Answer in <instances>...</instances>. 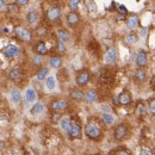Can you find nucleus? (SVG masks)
<instances>
[{
    "label": "nucleus",
    "instance_id": "19",
    "mask_svg": "<svg viewBox=\"0 0 155 155\" xmlns=\"http://www.w3.org/2000/svg\"><path fill=\"white\" fill-rule=\"evenodd\" d=\"M137 25H138V18H137V16H131V17H129L127 19V26H128V29L133 30Z\"/></svg>",
    "mask_w": 155,
    "mask_h": 155
},
{
    "label": "nucleus",
    "instance_id": "26",
    "mask_svg": "<svg viewBox=\"0 0 155 155\" xmlns=\"http://www.w3.org/2000/svg\"><path fill=\"white\" fill-rule=\"evenodd\" d=\"M85 99L88 102V103H92L97 99V93L94 91H88L87 93H85Z\"/></svg>",
    "mask_w": 155,
    "mask_h": 155
},
{
    "label": "nucleus",
    "instance_id": "8",
    "mask_svg": "<svg viewBox=\"0 0 155 155\" xmlns=\"http://www.w3.org/2000/svg\"><path fill=\"white\" fill-rule=\"evenodd\" d=\"M136 63L138 67H144L148 63V58H147V54L144 50H138L136 54Z\"/></svg>",
    "mask_w": 155,
    "mask_h": 155
},
{
    "label": "nucleus",
    "instance_id": "3",
    "mask_svg": "<svg viewBox=\"0 0 155 155\" xmlns=\"http://www.w3.org/2000/svg\"><path fill=\"white\" fill-rule=\"evenodd\" d=\"M117 50L115 48H109L104 55V61H105V63L109 65V66H112L115 65L116 62H117Z\"/></svg>",
    "mask_w": 155,
    "mask_h": 155
},
{
    "label": "nucleus",
    "instance_id": "4",
    "mask_svg": "<svg viewBox=\"0 0 155 155\" xmlns=\"http://www.w3.org/2000/svg\"><path fill=\"white\" fill-rule=\"evenodd\" d=\"M127 134H128V128H127L125 124H118V125L115 128V131H113V136L117 141L123 140L127 136Z\"/></svg>",
    "mask_w": 155,
    "mask_h": 155
},
{
    "label": "nucleus",
    "instance_id": "38",
    "mask_svg": "<svg viewBox=\"0 0 155 155\" xmlns=\"http://www.w3.org/2000/svg\"><path fill=\"white\" fill-rule=\"evenodd\" d=\"M57 48H58L60 51H65V50H66L65 42H63V41H61V40H58V42H57Z\"/></svg>",
    "mask_w": 155,
    "mask_h": 155
},
{
    "label": "nucleus",
    "instance_id": "13",
    "mask_svg": "<svg viewBox=\"0 0 155 155\" xmlns=\"http://www.w3.org/2000/svg\"><path fill=\"white\" fill-rule=\"evenodd\" d=\"M18 53H19L18 47H16V45H13V44H9V45L5 48V55L9 56V57H14V56L18 55Z\"/></svg>",
    "mask_w": 155,
    "mask_h": 155
},
{
    "label": "nucleus",
    "instance_id": "25",
    "mask_svg": "<svg viewBox=\"0 0 155 155\" xmlns=\"http://www.w3.org/2000/svg\"><path fill=\"white\" fill-rule=\"evenodd\" d=\"M36 51L40 54V55H44L48 53V49H47V45L44 42H40L37 45H36Z\"/></svg>",
    "mask_w": 155,
    "mask_h": 155
},
{
    "label": "nucleus",
    "instance_id": "20",
    "mask_svg": "<svg viewBox=\"0 0 155 155\" xmlns=\"http://www.w3.org/2000/svg\"><path fill=\"white\" fill-rule=\"evenodd\" d=\"M69 96L72 99H75V100H81L85 98V93L80 89H73L71 93H69Z\"/></svg>",
    "mask_w": 155,
    "mask_h": 155
},
{
    "label": "nucleus",
    "instance_id": "24",
    "mask_svg": "<svg viewBox=\"0 0 155 155\" xmlns=\"http://www.w3.org/2000/svg\"><path fill=\"white\" fill-rule=\"evenodd\" d=\"M11 99H12V102L16 103V104L20 102V99H22V94H20V92H19L18 89H13V91L11 92Z\"/></svg>",
    "mask_w": 155,
    "mask_h": 155
},
{
    "label": "nucleus",
    "instance_id": "11",
    "mask_svg": "<svg viewBox=\"0 0 155 155\" xmlns=\"http://www.w3.org/2000/svg\"><path fill=\"white\" fill-rule=\"evenodd\" d=\"M67 23H68V25H71V26H74V25H76L78 23H79V20H80V17H79V14L76 13V12H74V11H72V12H69L68 14H67Z\"/></svg>",
    "mask_w": 155,
    "mask_h": 155
},
{
    "label": "nucleus",
    "instance_id": "18",
    "mask_svg": "<svg viewBox=\"0 0 155 155\" xmlns=\"http://www.w3.org/2000/svg\"><path fill=\"white\" fill-rule=\"evenodd\" d=\"M112 80V74L109 71H104L99 76V82L102 84H109Z\"/></svg>",
    "mask_w": 155,
    "mask_h": 155
},
{
    "label": "nucleus",
    "instance_id": "31",
    "mask_svg": "<svg viewBox=\"0 0 155 155\" xmlns=\"http://www.w3.org/2000/svg\"><path fill=\"white\" fill-rule=\"evenodd\" d=\"M48 75V68H42L38 73H37V80H44L45 76Z\"/></svg>",
    "mask_w": 155,
    "mask_h": 155
},
{
    "label": "nucleus",
    "instance_id": "15",
    "mask_svg": "<svg viewBox=\"0 0 155 155\" xmlns=\"http://www.w3.org/2000/svg\"><path fill=\"white\" fill-rule=\"evenodd\" d=\"M38 20V13L36 11H30L27 14H26V22L30 24V25H34L36 24Z\"/></svg>",
    "mask_w": 155,
    "mask_h": 155
},
{
    "label": "nucleus",
    "instance_id": "22",
    "mask_svg": "<svg viewBox=\"0 0 155 155\" xmlns=\"http://www.w3.org/2000/svg\"><path fill=\"white\" fill-rule=\"evenodd\" d=\"M45 86H47V88H48L49 91L55 89V87H56V80H55V78H54L53 75H50V76L47 78V80H45Z\"/></svg>",
    "mask_w": 155,
    "mask_h": 155
},
{
    "label": "nucleus",
    "instance_id": "1",
    "mask_svg": "<svg viewBox=\"0 0 155 155\" xmlns=\"http://www.w3.org/2000/svg\"><path fill=\"white\" fill-rule=\"evenodd\" d=\"M85 134L89 137V138H93V140H96V138H99L102 136V129L97 125L96 123H92L89 122L88 124H86V128H85Z\"/></svg>",
    "mask_w": 155,
    "mask_h": 155
},
{
    "label": "nucleus",
    "instance_id": "10",
    "mask_svg": "<svg viewBox=\"0 0 155 155\" xmlns=\"http://www.w3.org/2000/svg\"><path fill=\"white\" fill-rule=\"evenodd\" d=\"M50 107H51L53 110H55V111L66 110V109L68 107V103H67L66 100H61V99H58V100H54V102H51Z\"/></svg>",
    "mask_w": 155,
    "mask_h": 155
},
{
    "label": "nucleus",
    "instance_id": "37",
    "mask_svg": "<svg viewBox=\"0 0 155 155\" xmlns=\"http://www.w3.org/2000/svg\"><path fill=\"white\" fill-rule=\"evenodd\" d=\"M113 155H131V153L129 150H127V149H119V150L115 151Z\"/></svg>",
    "mask_w": 155,
    "mask_h": 155
},
{
    "label": "nucleus",
    "instance_id": "17",
    "mask_svg": "<svg viewBox=\"0 0 155 155\" xmlns=\"http://www.w3.org/2000/svg\"><path fill=\"white\" fill-rule=\"evenodd\" d=\"M43 111H44V105H43L42 103H36L32 107H31L30 113L34 115V116H36V115H41Z\"/></svg>",
    "mask_w": 155,
    "mask_h": 155
},
{
    "label": "nucleus",
    "instance_id": "23",
    "mask_svg": "<svg viewBox=\"0 0 155 155\" xmlns=\"http://www.w3.org/2000/svg\"><path fill=\"white\" fill-rule=\"evenodd\" d=\"M102 120L105 123V124H112L113 122H115V118H113V116L111 115V113H109V112H104L103 115H102Z\"/></svg>",
    "mask_w": 155,
    "mask_h": 155
},
{
    "label": "nucleus",
    "instance_id": "35",
    "mask_svg": "<svg viewBox=\"0 0 155 155\" xmlns=\"http://www.w3.org/2000/svg\"><path fill=\"white\" fill-rule=\"evenodd\" d=\"M138 155H153V151H151V149H149V148L141 147V148H140V151H138Z\"/></svg>",
    "mask_w": 155,
    "mask_h": 155
},
{
    "label": "nucleus",
    "instance_id": "9",
    "mask_svg": "<svg viewBox=\"0 0 155 155\" xmlns=\"http://www.w3.org/2000/svg\"><path fill=\"white\" fill-rule=\"evenodd\" d=\"M68 134L72 138H79L81 136V127L78 123H71V128H69Z\"/></svg>",
    "mask_w": 155,
    "mask_h": 155
},
{
    "label": "nucleus",
    "instance_id": "5",
    "mask_svg": "<svg viewBox=\"0 0 155 155\" xmlns=\"http://www.w3.org/2000/svg\"><path fill=\"white\" fill-rule=\"evenodd\" d=\"M133 98H131V93L128 92V91H123L119 93V96L117 98V102L119 105H123V106H127L131 103Z\"/></svg>",
    "mask_w": 155,
    "mask_h": 155
},
{
    "label": "nucleus",
    "instance_id": "6",
    "mask_svg": "<svg viewBox=\"0 0 155 155\" xmlns=\"http://www.w3.org/2000/svg\"><path fill=\"white\" fill-rule=\"evenodd\" d=\"M47 17H48V19L51 20V22L58 20L60 17H61V10H60V7H57V6L50 7V9L48 10V12H47Z\"/></svg>",
    "mask_w": 155,
    "mask_h": 155
},
{
    "label": "nucleus",
    "instance_id": "2",
    "mask_svg": "<svg viewBox=\"0 0 155 155\" xmlns=\"http://www.w3.org/2000/svg\"><path fill=\"white\" fill-rule=\"evenodd\" d=\"M14 34L17 35L18 38H20L22 41H25V42H29V41H31V38H32L31 32L24 26H17L14 29Z\"/></svg>",
    "mask_w": 155,
    "mask_h": 155
},
{
    "label": "nucleus",
    "instance_id": "27",
    "mask_svg": "<svg viewBox=\"0 0 155 155\" xmlns=\"http://www.w3.org/2000/svg\"><path fill=\"white\" fill-rule=\"evenodd\" d=\"M57 36H58V40L63 41V42H66V41L69 40V35H68V32H67V31H65V30H62V29L57 31Z\"/></svg>",
    "mask_w": 155,
    "mask_h": 155
},
{
    "label": "nucleus",
    "instance_id": "7",
    "mask_svg": "<svg viewBox=\"0 0 155 155\" xmlns=\"http://www.w3.org/2000/svg\"><path fill=\"white\" fill-rule=\"evenodd\" d=\"M76 85L78 86H85L88 81H89V73L87 71H81L78 75H76Z\"/></svg>",
    "mask_w": 155,
    "mask_h": 155
},
{
    "label": "nucleus",
    "instance_id": "28",
    "mask_svg": "<svg viewBox=\"0 0 155 155\" xmlns=\"http://www.w3.org/2000/svg\"><path fill=\"white\" fill-rule=\"evenodd\" d=\"M136 113H137V116H138V117L144 116V113H146V106H144V104H143L142 102H140V103L137 104V107H136Z\"/></svg>",
    "mask_w": 155,
    "mask_h": 155
},
{
    "label": "nucleus",
    "instance_id": "40",
    "mask_svg": "<svg viewBox=\"0 0 155 155\" xmlns=\"http://www.w3.org/2000/svg\"><path fill=\"white\" fill-rule=\"evenodd\" d=\"M118 11H119V13H122V14H127V13H128V10H127V7L124 6V5H119V6H118Z\"/></svg>",
    "mask_w": 155,
    "mask_h": 155
},
{
    "label": "nucleus",
    "instance_id": "29",
    "mask_svg": "<svg viewBox=\"0 0 155 155\" xmlns=\"http://www.w3.org/2000/svg\"><path fill=\"white\" fill-rule=\"evenodd\" d=\"M137 41H138V36L135 35V34H129V35L125 37V42H127L128 44H134V43H136Z\"/></svg>",
    "mask_w": 155,
    "mask_h": 155
},
{
    "label": "nucleus",
    "instance_id": "21",
    "mask_svg": "<svg viewBox=\"0 0 155 155\" xmlns=\"http://www.w3.org/2000/svg\"><path fill=\"white\" fill-rule=\"evenodd\" d=\"M49 65H50L53 68H60L61 65H62V60H61V57H58V56H53V57L49 60Z\"/></svg>",
    "mask_w": 155,
    "mask_h": 155
},
{
    "label": "nucleus",
    "instance_id": "43",
    "mask_svg": "<svg viewBox=\"0 0 155 155\" xmlns=\"http://www.w3.org/2000/svg\"><path fill=\"white\" fill-rule=\"evenodd\" d=\"M5 6V3H4V0H0V9H3Z\"/></svg>",
    "mask_w": 155,
    "mask_h": 155
},
{
    "label": "nucleus",
    "instance_id": "36",
    "mask_svg": "<svg viewBox=\"0 0 155 155\" xmlns=\"http://www.w3.org/2000/svg\"><path fill=\"white\" fill-rule=\"evenodd\" d=\"M7 10H9L11 13H18L19 7H18V5H16V4H9V5H7Z\"/></svg>",
    "mask_w": 155,
    "mask_h": 155
},
{
    "label": "nucleus",
    "instance_id": "14",
    "mask_svg": "<svg viewBox=\"0 0 155 155\" xmlns=\"http://www.w3.org/2000/svg\"><path fill=\"white\" fill-rule=\"evenodd\" d=\"M25 99L27 100V102H30V103H34L36 99H37V93H36V91L34 89V88H27L26 91H25Z\"/></svg>",
    "mask_w": 155,
    "mask_h": 155
},
{
    "label": "nucleus",
    "instance_id": "12",
    "mask_svg": "<svg viewBox=\"0 0 155 155\" xmlns=\"http://www.w3.org/2000/svg\"><path fill=\"white\" fill-rule=\"evenodd\" d=\"M134 78H135V80H136L137 84H142L143 81H146L147 74H146L144 69L140 67L138 69H136V72H135V74H134Z\"/></svg>",
    "mask_w": 155,
    "mask_h": 155
},
{
    "label": "nucleus",
    "instance_id": "32",
    "mask_svg": "<svg viewBox=\"0 0 155 155\" xmlns=\"http://www.w3.org/2000/svg\"><path fill=\"white\" fill-rule=\"evenodd\" d=\"M148 110H149V112L151 115L155 116V98H151L149 100V103H148Z\"/></svg>",
    "mask_w": 155,
    "mask_h": 155
},
{
    "label": "nucleus",
    "instance_id": "30",
    "mask_svg": "<svg viewBox=\"0 0 155 155\" xmlns=\"http://www.w3.org/2000/svg\"><path fill=\"white\" fill-rule=\"evenodd\" d=\"M19 76H20V69H18V68H13L9 73V78L10 79H18Z\"/></svg>",
    "mask_w": 155,
    "mask_h": 155
},
{
    "label": "nucleus",
    "instance_id": "34",
    "mask_svg": "<svg viewBox=\"0 0 155 155\" xmlns=\"http://www.w3.org/2000/svg\"><path fill=\"white\" fill-rule=\"evenodd\" d=\"M79 4H80V0H69V3H68V6L71 10H76L79 7Z\"/></svg>",
    "mask_w": 155,
    "mask_h": 155
},
{
    "label": "nucleus",
    "instance_id": "16",
    "mask_svg": "<svg viewBox=\"0 0 155 155\" xmlns=\"http://www.w3.org/2000/svg\"><path fill=\"white\" fill-rule=\"evenodd\" d=\"M71 123L72 122H71V119L68 117H63V118H61V120H60V127H61V129L63 131L68 133L69 128H71Z\"/></svg>",
    "mask_w": 155,
    "mask_h": 155
},
{
    "label": "nucleus",
    "instance_id": "42",
    "mask_svg": "<svg viewBox=\"0 0 155 155\" xmlns=\"http://www.w3.org/2000/svg\"><path fill=\"white\" fill-rule=\"evenodd\" d=\"M151 86H153V88L155 89V75H154L153 79H151Z\"/></svg>",
    "mask_w": 155,
    "mask_h": 155
},
{
    "label": "nucleus",
    "instance_id": "41",
    "mask_svg": "<svg viewBox=\"0 0 155 155\" xmlns=\"http://www.w3.org/2000/svg\"><path fill=\"white\" fill-rule=\"evenodd\" d=\"M29 1H30V0H17V4L19 6H25V5L29 4Z\"/></svg>",
    "mask_w": 155,
    "mask_h": 155
},
{
    "label": "nucleus",
    "instance_id": "39",
    "mask_svg": "<svg viewBox=\"0 0 155 155\" xmlns=\"http://www.w3.org/2000/svg\"><path fill=\"white\" fill-rule=\"evenodd\" d=\"M34 62H35V63H42V62H43V57H42V55H35L34 56Z\"/></svg>",
    "mask_w": 155,
    "mask_h": 155
},
{
    "label": "nucleus",
    "instance_id": "33",
    "mask_svg": "<svg viewBox=\"0 0 155 155\" xmlns=\"http://www.w3.org/2000/svg\"><path fill=\"white\" fill-rule=\"evenodd\" d=\"M86 5H87L88 11H91V12H96L97 11V5H96V3L93 1V0H88Z\"/></svg>",
    "mask_w": 155,
    "mask_h": 155
},
{
    "label": "nucleus",
    "instance_id": "44",
    "mask_svg": "<svg viewBox=\"0 0 155 155\" xmlns=\"http://www.w3.org/2000/svg\"><path fill=\"white\" fill-rule=\"evenodd\" d=\"M25 155H30V154H29V153H25Z\"/></svg>",
    "mask_w": 155,
    "mask_h": 155
}]
</instances>
